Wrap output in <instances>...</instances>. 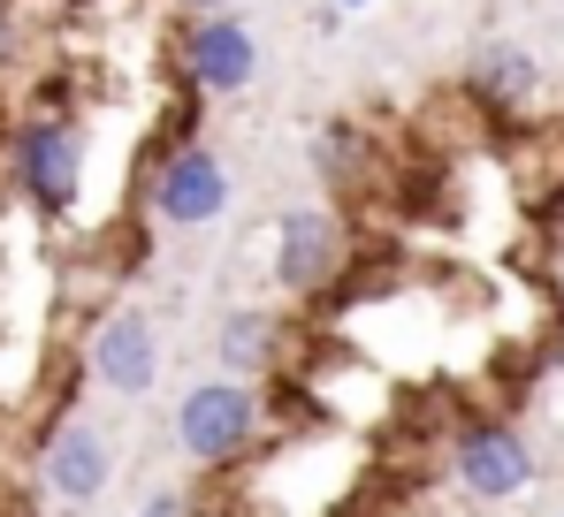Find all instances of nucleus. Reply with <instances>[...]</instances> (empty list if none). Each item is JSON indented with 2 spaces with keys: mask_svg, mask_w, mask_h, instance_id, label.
<instances>
[{
  "mask_svg": "<svg viewBox=\"0 0 564 517\" xmlns=\"http://www.w3.org/2000/svg\"><path fill=\"white\" fill-rule=\"evenodd\" d=\"M0 168H8V190L39 221L77 213V198H85V122L62 114V107L15 114V130H0Z\"/></svg>",
  "mask_w": 564,
  "mask_h": 517,
  "instance_id": "f257e3e1",
  "label": "nucleus"
},
{
  "mask_svg": "<svg viewBox=\"0 0 564 517\" xmlns=\"http://www.w3.org/2000/svg\"><path fill=\"white\" fill-rule=\"evenodd\" d=\"M77 358H85V373H93L99 388H115V396H145V388L161 381V328H153L138 305H115Z\"/></svg>",
  "mask_w": 564,
  "mask_h": 517,
  "instance_id": "1a4fd4ad",
  "label": "nucleus"
},
{
  "mask_svg": "<svg viewBox=\"0 0 564 517\" xmlns=\"http://www.w3.org/2000/svg\"><path fill=\"white\" fill-rule=\"evenodd\" d=\"M305 153H313V175H321L336 198H351V190L375 183V138H367V122H351V114H328V122L305 138Z\"/></svg>",
  "mask_w": 564,
  "mask_h": 517,
  "instance_id": "9b49d317",
  "label": "nucleus"
},
{
  "mask_svg": "<svg viewBox=\"0 0 564 517\" xmlns=\"http://www.w3.org/2000/svg\"><path fill=\"white\" fill-rule=\"evenodd\" d=\"M169 15L184 23V15H237V0H169Z\"/></svg>",
  "mask_w": 564,
  "mask_h": 517,
  "instance_id": "ddd939ff",
  "label": "nucleus"
},
{
  "mask_svg": "<svg viewBox=\"0 0 564 517\" xmlns=\"http://www.w3.org/2000/svg\"><path fill=\"white\" fill-rule=\"evenodd\" d=\"M351 221L336 206H290L275 221V289L297 305L336 297V282L351 274Z\"/></svg>",
  "mask_w": 564,
  "mask_h": 517,
  "instance_id": "20e7f679",
  "label": "nucleus"
},
{
  "mask_svg": "<svg viewBox=\"0 0 564 517\" xmlns=\"http://www.w3.org/2000/svg\"><path fill=\"white\" fill-rule=\"evenodd\" d=\"M557 297H564V266H557Z\"/></svg>",
  "mask_w": 564,
  "mask_h": 517,
  "instance_id": "dca6fc26",
  "label": "nucleus"
},
{
  "mask_svg": "<svg viewBox=\"0 0 564 517\" xmlns=\"http://www.w3.org/2000/svg\"><path fill=\"white\" fill-rule=\"evenodd\" d=\"M138 517H214V487H153Z\"/></svg>",
  "mask_w": 564,
  "mask_h": 517,
  "instance_id": "f8f14e48",
  "label": "nucleus"
},
{
  "mask_svg": "<svg viewBox=\"0 0 564 517\" xmlns=\"http://www.w3.org/2000/svg\"><path fill=\"white\" fill-rule=\"evenodd\" d=\"M107 480H115V441L99 419H54V427L39 433V487L54 495V503H69V510H85L107 495Z\"/></svg>",
  "mask_w": 564,
  "mask_h": 517,
  "instance_id": "6e6552de",
  "label": "nucleus"
},
{
  "mask_svg": "<svg viewBox=\"0 0 564 517\" xmlns=\"http://www.w3.org/2000/svg\"><path fill=\"white\" fill-rule=\"evenodd\" d=\"M534 91H542V62H534L527 46H503V38H496V46H480L466 62V99L488 122H511Z\"/></svg>",
  "mask_w": 564,
  "mask_h": 517,
  "instance_id": "9d476101",
  "label": "nucleus"
},
{
  "mask_svg": "<svg viewBox=\"0 0 564 517\" xmlns=\"http://www.w3.org/2000/svg\"><path fill=\"white\" fill-rule=\"evenodd\" d=\"M305 343H313V328L297 312H282V305H229V320L214 328V365H221V381L260 388V381H282V373H305L297 365Z\"/></svg>",
  "mask_w": 564,
  "mask_h": 517,
  "instance_id": "423d86ee",
  "label": "nucleus"
},
{
  "mask_svg": "<svg viewBox=\"0 0 564 517\" xmlns=\"http://www.w3.org/2000/svg\"><path fill=\"white\" fill-rule=\"evenodd\" d=\"M8 62H15V15L0 8V69H8Z\"/></svg>",
  "mask_w": 564,
  "mask_h": 517,
  "instance_id": "4468645a",
  "label": "nucleus"
},
{
  "mask_svg": "<svg viewBox=\"0 0 564 517\" xmlns=\"http://www.w3.org/2000/svg\"><path fill=\"white\" fill-rule=\"evenodd\" d=\"M451 480L473 503H511L534 487V441L511 419H466L451 433Z\"/></svg>",
  "mask_w": 564,
  "mask_h": 517,
  "instance_id": "0eeeda50",
  "label": "nucleus"
},
{
  "mask_svg": "<svg viewBox=\"0 0 564 517\" xmlns=\"http://www.w3.org/2000/svg\"><path fill=\"white\" fill-rule=\"evenodd\" d=\"M169 69L191 99H237L260 77V38L237 15H184L169 38Z\"/></svg>",
  "mask_w": 564,
  "mask_h": 517,
  "instance_id": "39448f33",
  "label": "nucleus"
},
{
  "mask_svg": "<svg viewBox=\"0 0 564 517\" xmlns=\"http://www.w3.org/2000/svg\"><path fill=\"white\" fill-rule=\"evenodd\" d=\"M176 449L191 457V472H206V480L245 472L268 449L260 388H245V381H198V388H184V404H176Z\"/></svg>",
  "mask_w": 564,
  "mask_h": 517,
  "instance_id": "f03ea898",
  "label": "nucleus"
},
{
  "mask_svg": "<svg viewBox=\"0 0 564 517\" xmlns=\"http://www.w3.org/2000/svg\"><path fill=\"white\" fill-rule=\"evenodd\" d=\"M328 8H336V15H359V8H375V0H328Z\"/></svg>",
  "mask_w": 564,
  "mask_h": 517,
  "instance_id": "2eb2a0df",
  "label": "nucleus"
},
{
  "mask_svg": "<svg viewBox=\"0 0 564 517\" xmlns=\"http://www.w3.org/2000/svg\"><path fill=\"white\" fill-rule=\"evenodd\" d=\"M138 198H145V213L161 229H214L229 213V168L198 138H176V145L161 138L145 153V168H138Z\"/></svg>",
  "mask_w": 564,
  "mask_h": 517,
  "instance_id": "7ed1b4c3",
  "label": "nucleus"
}]
</instances>
